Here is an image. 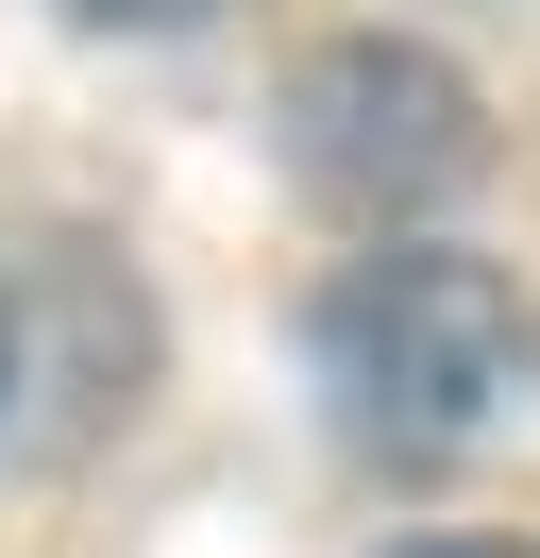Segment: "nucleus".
<instances>
[{
	"mask_svg": "<svg viewBox=\"0 0 540 558\" xmlns=\"http://www.w3.org/2000/svg\"><path fill=\"white\" fill-rule=\"evenodd\" d=\"M304 355H321V389H338V423H355V440H389V457H456V440H490V423L524 407L540 322H524V288H506L490 254L371 238L355 271L304 305Z\"/></svg>",
	"mask_w": 540,
	"mask_h": 558,
	"instance_id": "nucleus-1",
	"label": "nucleus"
},
{
	"mask_svg": "<svg viewBox=\"0 0 540 558\" xmlns=\"http://www.w3.org/2000/svg\"><path fill=\"white\" fill-rule=\"evenodd\" d=\"M270 136H287L304 204H338L355 238H405L422 204H456V186L490 170L472 85L439 69V51H405V35H321L287 69V102H270Z\"/></svg>",
	"mask_w": 540,
	"mask_h": 558,
	"instance_id": "nucleus-2",
	"label": "nucleus"
},
{
	"mask_svg": "<svg viewBox=\"0 0 540 558\" xmlns=\"http://www.w3.org/2000/svg\"><path fill=\"white\" fill-rule=\"evenodd\" d=\"M68 17H101V35H186V17H220V0H68Z\"/></svg>",
	"mask_w": 540,
	"mask_h": 558,
	"instance_id": "nucleus-3",
	"label": "nucleus"
},
{
	"mask_svg": "<svg viewBox=\"0 0 540 558\" xmlns=\"http://www.w3.org/2000/svg\"><path fill=\"white\" fill-rule=\"evenodd\" d=\"M405 558H540V542H405Z\"/></svg>",
	"mask_w": 540,
	"mask_h": 558,
	"instance_id": "nucleus-4",
	"label": "nucleus"
},
{
	"mask_svg": "<svg viewBox=\"0 0 540 558\" xmlns=\"http://www.w3.org/2000/svg\"><path fill=\"white\" fill-rule=\"evenodd\" d=\"M0 373H17V339H0Z\"/></svg>",
	"mask_w": 540,
	"mask_h": 558,
	"instance_id": "nucleus-5",
	"label": "nucleus"
}]
</instances>
